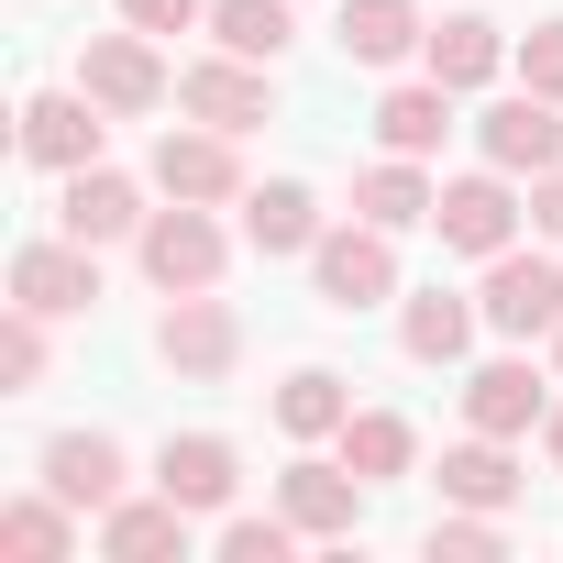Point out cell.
<instances>
[{"instance_id": "f546056e", "label": "cell", "mask_w": 563, "mask_h": 563, "mask_svg": "<svg viewBox=\"0 0 563 563\" xmlns=\"http://www.w3.org/2000/svg\"><path fill=\"white\" fill-rule=\"evenodd\" d=\"M34 376H45V310H23V299H12V321H0V387L23 398Z\"/></svg>"}, {"instance_id": "30bf717a", "label": "cell", "mask_w": 563, "mask_h": 563, "mask_svg": "<svg viewBox=\"0 0 563 563\" xmlns=\"http://www.w3.org/2000/svg\"><path fill=\"white\" fill-rule=\"evenodd\" d=\"M276 508H288L310 541H354V519H365V475H354V464H288V475H276Z\"/></svg>"}, {"instance_id": "5b68a950", "label": "cell", "mask_w": 563, "mask_h": 563, "mask_svg": "<svg viewBox=\"0 0 563 563\" xmlns=\"http://www.w3.org/2000/svg\"><path fill=\"white\" fill-rule=\"evenodd\" d=\"M78 89L111 111V122H144L155 100H166V67H155V34H89V56H78Z\"/></svg>"}, {"instance_id": "4dcf8cb0", "label": "cell", "mask_w": 563, "mask_h": 563, "mask_svg": "<svg viewBox=\"0 0 563 563\" xmlns=\"http://www.w3.org/2000/svg\"><path fill=\"white\" fill-rule=\"evenodd\" d=\"M431 552H442V563H497V552H508V530H497V508H464V519H442V530H431Z\"/></svg>"}, {"instance_id": "277c9868", "label": "cell", "mask_w": 563, "mask_h": 563, "mask_svg": "<svg viewBox=\"0 0 563 563\" xmlns=\"http://www.w3.org/2000/svg\"><path fill=\"white\" fill-rule=\"evenodd\" d=\"M310 276H321V299H332V310H376V299H398V254H387L376 221L321 232V243H310Z\"/></svg>"}, {"instance_id": "e575fe53", "label": "cell", "mask_w": 563, "mask_h": 563, "mask_svg": "<svg viewBox=\"0 0 563 563\" xmlns=\"http://www.w3.org/2000/svg\"><path fill=\"white\" fill-rule=\"evenodd\" d=\"M541 442H552V475H563V409H552V420H541Z\"/></svg>"}, {"instance_id": "7a4b0ae2", "label": "cell", "mask_w": 563, "mask_h": 563, "mask_svg": "<svg viewBox=\"0 0 563 563\" xmlns=\"http://www.w3.org/2000/svg\"><path fill=\"white\" fill-rule=\"evenodd\" d=\"M133 243H144V276H155L166 299H188V288H221V221H210L199 199L155 210V221H144Z\"/></svg>"}, {"instance_id": "e0dca14e", "label": "cell", "mask_w": 563, "mask_h": 563, "mask_svg": "<svg viewBox=\"0 0 563 563\" xmlns=\"http://www.w3.org/2000/svg\"><path fill=\"white\" fill-rule=\"evenodd\" d=\"M155 486H166L177 508H232L243 464H232V442H221V431H188V442H166V453H155Z\"/></svg>"}, {"instance_id": "5bb4252c", "label": "cell", "mask_w": 563, "mask_h": 563, "mask_svg": "<svg viewBox=\"0 0 563 563\" xmlns=\"http://www.w3.org/2000/svg\"><path fill=\"white\" fill-rule=\"evenodd\" d=\"M464 420H475V431H497V442H519L530 420H552V398H541V376H530L519 354H497V365H475V376H464Z\"/></svg>"}, {"instance_id": "8992f818", "label": "cell", "mask_w": 563, "mask_h": 563, "mask_svg": "<svg viewBox=\"0 0 563 563\" xmlns=\"http://www.w3.org/2000/svg\"><path fill=\"white\" fill-rule=\"evenodd\" d=\"M155 354H166L177 376H199V387H221V376L243 365V321H232V310H221L210 288H188V299H177V310L155 321Z\"/></svg>"}, {"instance_id": "6da1fadb", "label": "cell", "mask_w": 563, "mask_h": 563, "mask_svg": "<svg viewBox=\"0 0 563 563\" xmlns=\"http://www.w3.org/2000/svg\"><path fill=\"white\" fill-rule=\"evenodd\" d=\"M486 332H508V343H541V332H563V265H541V254H486Z\"/></svg>"}, {"instance_id": "ffe728a7", "label": "cell", "mask_w": 563, "mask_h": 563, "mask_svg": "<svg viewBox=\"0 0 563 563\" xmlns=\"http://www.w3.org/2000/svg\"><path fill=\"white\" fill-rule=\"evenodd\" d=\"M354 210H365L376 232H409V221H431V210H442V188L420 177V155H387V166H365V177H354Z\"/></svg>"}, {"instance_id": "d6986e66", "label": "cell", "mask_w": 563, "mask_h": 563, "mask_svg": "<svg viewBox=\"0 0 563 563\" xmlns=\"http://www.w3.org/2000/svg\"><path fill=\"white\" fill-rule=\"evenodd\" d=\"M420 56H431V78L464 100V89H486V78L508 67V34H497L486 12H453V23H431V45H420Z\"/></svg>"}, {"instance_id": "44dd1931", "label": "cell", "mask_w": 563, "mask_h": 563, "mask_svg": "<svg viewBox=\"0 0 563 563\" xmlns=\"http://www.w3.org/2000/svg\"><path fill=\"white\" fill-rule=\"evenodd\" d=\"M475 299H453V288H420L409 310H398V343H409V365H453L464 343H475Z\"/></svg>"}, {"instance_id": "d6a6232c", "label": "cell", "mask_w": 563, "mask_h": 563, "mask_svg": "<svg viewBox=\"0 0 563 563\" xmlns=\"http://www.w3.org/2000/svg\"><path fill=\"white\" fill-rule=\"evenodd\" d=\"M122 23L133 34H188V23H210V0H122Z\"/></svg>"}, {"instance_id": "836d02e7", "label": "cell", "mask_w": 563, "mask_h": 563, "mask_svg": "<svg viewBox=\"0 0 563 563\" xmlns=\"http://www.w3.org/2000/svg\"><path fill=\"white\" fill-rule=\"evenodd\" d=\"M530 221L563 243V166H552V177H530Z\"/></svg>"}, {"instance_id": "ac0fdd59", "label": "cell", "mask_w": 563, "mask_h": 563, "mask_svg": "<svg viewBox=\"0 0 563 563\" xmlns=\"http://www.w3.org/2000/svg\"><path fill=\"white\" fill-rule=\"evenodd\" d=\"M243 243H254V254H310V243H321V199H310L299 177L243 188Z\"/></svg>"}, {"instance_id": "7c38bea8", "label": "cell", "mask_w": 563, "mask_h": 563, "mask_svg": "<svg viewBox=\"0 0 563 563\" xmlns=\"http://www.w3.org/2000/svg\"><path fill=\"white\" fill-rule=\"evenodd\" d=\"M155 188H166V199H199V210H210V199H232V188H243V166H232V133H221V122H199V133H166V144H155Z\"/></svg>"}, {"instance_id": "83f0119b", "label": "cell", "mask_w": 563, "mask_h": 563, "mask_svg": "<svg viewBox=\"0 0 563 563\" xmlns=\"http://www.w3.org/2000/svg\"><path fill=\"white\" fill-rule=\"evenodd\" d=\"M210 34H221L232 56L276 67V56H288V0H210Z\"/></svg>"}, {"instance_id": "4fadbf2b", "label": "cell", "mask_w": 563, "mask_h": 563, "mask_svg": "<svg viewBox=\"0 0 563 563\" xmlns=\"http://www.w3.org/2000/svg\"><path fill=\"white\" fill-rule=\"evenodd\" d=\"M56 221H67L78 243H122V232H144L155 210H144V188H133V177H111V166H78V177H67V199H56Z\"/></svg>"}, {"instance_id": "9c48e42d", "label": "cell", "mask_w": 563, "mask_h": 563, "mask_svg": "<svg viewBox=\"0 0 563 563\" xmlns=\"http://www.w3.org/2000/svg\"><path fill=\"white\" fill-rule=\"evenodd\" d=\"M431 232H442L453 254H508V232H519L508 166H486V177H453V188H442V210H431Z\"/></svg>"}, {"instance_id": "484cf974", "label": "cell", "mask_w": 563, "mask_h": 563, "mask_svg": "<svg viewBox=\"0 0 563 563\" xmlns=\"http://www.w3.org/2000/svg\"><path fill=\"white\" fill-rule=\"evenodd\" d=\"M354 420V398H343V376H321V365H299L288 387H276V431L288 442H321V431H343Z\"/></svg>"}, {"instance_id": "4316f807", "label": "cell", "mask_w": 563, "mask_h": 563, "mask_svg": "<svg viewBox=\"0 0 563 563\" xmlns=\"http://www.w3.org/2000/svg\"><path fill=\"white\" fill-rule=\"evenodd\" d=\"M332 442H343V464H354L365 486H387V475H409V420H398V409H354V420H343Z\"/></svg>"}, {"instance_id": "2e32d148", "label": "cell", "mask_w": 563, "mask_h": 563, "mask_svg": "<svg viewBox=\"0 0 563 563\" xmlns=\"http://www.w3.org/2000/svg\"><path fill=\"white\" fill-rule=\"evenodd\" d=\"M188 519L199 508H177L166 486L155 497H122V508H100V552L111 563H166V552H188Z\"/></svg>"}, {"instance_id": "9a60e30c", "label": "cell", "mask_w": 563, "mask_h": 563, "mask_svg": "<svg viewBox=\"0 0 563 563\" xmlns=\"http://www.w3.org/2000/svg\"><path fill=\"white\" fill-rule=\"evenodd\" d=\"M45 486L67 508H122V442L111 431H56L45 442Z\"/></svg>"}, {"instance_id": "8fae6325", "label": "cell", "mask_w": 563, "mask_h": 563, "mask_svg": "<svg viewBox=\"0 0 563 563\" xmlns=\"http://www.w3.org/2000/svg\"><path fill=\"white\" fill-rule=\"evenodd\" d=\"M177 111H188V122H221V133H254V122H265V67L221 45L210 67L177 78Z\"/></svg>"}, {"instance_id": "f1b7e54d", "label": "cell", "mask_w": 563, "mask_h": 563, "mask_svg": "<svg viewBox=\"0 0 563 563\" xmlns=\"http://www.w3.org/2000/svg\"><path fill=\"white\" fill-rule=\"evenodd\" d=\"M310 530L288 519V508H276V519H221V563H288Z\"/></svg>"}, {"instance_id": "ba28073f", "label": "cell", "mask_w": 563, "mask_h": 563, "mask_svg": "<svg viewBox=\"0 0 563 563\" xmlns=\"http://www.w3.org/2000/svg\"><path fill=\"white\" fill-rule=\"evenodd\" d=\"M100 100L89 89H45V100H23V155L34 166H56V177H78V166H100Z\"/></svg>"}, {"instance_id": "3957f363", "label": "cell", "mask_w": 563, "mask_h": 563, "mask_svg": "<svg viewBox=\"0 0 563 563\" xmlns=\"http://www.w3.org/2000/svg\"><path fill=\"white\" fill-rule=\"evenodd\" d=\"M12 299L23 310H45V321H78V310H100V243H23L12 254Z\"/></svg>"}, {"instance_id": "1f68e13d", "label": "cell", "mask_w": 563, "mask_h": 563, "mask_svg": "<svg viewBox=\"0 0 563 563\" xmlns=\"http://www.w3.org/2000/svg\"><path fill=\"white\" fill-rule=\"evenodd\" d=\"M519 78H530L541 100H563V23H530V34H519Z\"/></svg>"}, {"instance_id": "52a82bcc", "label": "cell", "mask_w": 563, "mask_h": 563, "mask_svg": "<svg viewBox=\"0 0 563 563\" xmlns=\"http://www.w3.org/2000/svg\"><path fill=\"white\" fill-rule=\"evenodd\" d=\"M475 144H486V166H508V177H552V166H563V100L519 89V100H497V111L475 122Z\"/></svg>"}, {"instance_id": "cb8c5ba5", "label": "cell", "mask_w": 563, "mask_h": 563, "mask_svg": "<svg viewBox=\"0 0 563 563\" xmlns=\"http://www.w3.org/2000/svg\"><path fill=\"white\" fill-rule=\"evenodd\" d=\"M442 497L453 508H519V464L497 453V431H475V442L442 453Z\"/></svg>"}, {"instance_id": "7402d4cb", "label": "cell", "mask_w": 563, "mask_h": 563, "mask_svg": "<svg viewBox=\"0 0 563 563\" xmlns=\"http://www.w3.org/2000/svg\"><path fill=\"white\" fill-rule=\"evenodd\" d=\"M409 45H431V23L409 12V0H343V56L354 67H398Z\"/></svg>"}, {"instance_id": "603a6c76", "label": "cell", "mask_w": 563, "mask_h": 563, "mask_svg": "<svg viewBox=\"0 0 563 563\" xmlns=\"http://www.w3.org/2000/svg\"><path fill=\"white\" fill-rule=\"evenodd\" d=\"M376 133H387V155H442V133H453V89H442V78L387 89V100H376Z\"/></svg>"}, {"instance_id": "d4e9b609", "label": "cell", "mask_w": 563, "mask_h": 563, "mask_svg": "<svg viewBox=\"0 0 563 563\" xmlns=\"http://www.w3.org/2000/svg\"><path fill=\"white\" fill-rule=\"evenodd\" d=\"M67 541H78V508H67L56 486L0 508V552H12V563H67Z\"/></svg>"}]
</instances>
